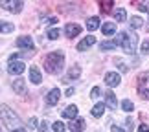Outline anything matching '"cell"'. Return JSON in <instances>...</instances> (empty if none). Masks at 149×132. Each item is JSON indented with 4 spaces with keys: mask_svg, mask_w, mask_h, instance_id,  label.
Listing matches in <instances>:
<instances>
[{
    "mask_svg": "<svg viewBox=\"0 0 149 132\" xmlns=\"http://www.w3.org/2000/svg\"><path fill=\"white\" fill-rule=\"evenodd\" d=\"M63 62H65V55L63 51H52L44 59V70L48 73H59L63 70Z\"/></svg>",
    "mask_w": 149,
    "mask_h": 132,
    "instance_id": "6da1fadb",
    "label": "cell"
},
{
    "mask_svg": "<svg viewBox=\"0 0 149 132\" xmlns=\"http://www.w3.org/2000/svg\"><path fill=\"white\" fill-rule=\"evenodd\" d=\"M116 44L122 46V50L125 51V53L133 55L134 51H136V46H138V37L131 35V33H127V31H122L116 37Z\"/></svg>",
    "mask_w": 149,
    "mask_h": 132,
    "instance_id": "7a4b0ae2",
    "label": "cell"
},
{
    "mask_svg": "<svg viewBox=\"0 0 149 132\" xmlns=\"http://www.w3.org/2000/svg\"><path fill=\"white\" fill-rule=\"evenodd\" d=\"M0 117L4 119V125L8 129H11V132L13 130H17V129H22L20 127V119H19V116H17V114L11 110L9 106H0Z\"/></svg>",
    "mask_w": 149,
    "mask_h": 132,
    "instance_id": "3957f363",
    "label": "cell"
},
{
    "mask_svg": "<svg viewBox=\"0 0 149 132\" xmlns=\"http://www.w3.org/2000/svg\"><path fill=\"white\" fill-rule=\"evenodd\" d=\"M138 94L144 97V99H149V73H142L138 79Z\"/></svg>",
    "mask_w": 149,
    "mask_h": 132,
    "instance_id": "277c9868",
    "label": "cell"
},
{
    "mask_svg": "<svg viewBox=\"0 0 149 132\" xmlns=\"http://www.w3.org/2000/svg\"><path fill=\"white\" fill-rule=\"evenodd\" d=\"M0 6H2V8H6L8 11H11V13H20L22 8H24V2H17V0H13V2L0 0Z\"/></svg>",
    "mask_w": 149,
    "mask_h": 132,
    "instance_id": "5b68a950",
    "label": "cell"
},
{
    "mask_svg": "<svg viewBox=\"0 0 149 132\" xmlns=\"http://www.w3.org/2000/svg\"><path fill=\"white\" fill-rule=\"evenodd\" d=\"M24 70H26V64L22 61H19V62H17V61H11L9 64H8V72L11 73V75H20Z\"/></svg>",
    "mask_w": 149,
    "mask_h": 132,
    "instance_id": "8992f818",
    "label": "cell"
},
{
    "mask_svg": "<svg viewBox=\"0 0 149 132\" xmlns=\"http://www.w3.org/2000/svg\"><path fill=\"white\" fill-rule=\"evenodd\" d=\"M59 97H61V90H59V88H52L48 94H46V105H48V106L57 105Z\"/></svg>",
    "mask_w": 149,
    "mask_h": 132,
    "instance_id": "52a82bcc",
    "label": "cell"
},
{
    "mask_svg": "<svg viewBox=\"0 0 149 132\" xmlns=\"http://www.w3.org/2000/svg\"><path fill=\"white\" fill-rule=\"evenodd\" d=\"M120 81H122V77H120L118 73H114V72H109L107 75H105V83H107V86H111V88L118 86Z\"/></svg>",
    "mask_w": 149,
    "mask_h": 132,
    "instance_id": "ba28073f",
    "label": "cell"
},
{
    "mask_svg": "<svg viewBox=\"0 0 149 132\" xmlns=\"http://www.w3.org/2000/svg\"><path fill=\"white\" fill-rule=\"evenodd\" d=\"M30 81L33 84H41L42 83V75H41V72H39L37 66H30Z\"/></svg>",
    "mask_w": 149,
    "mask_h": 132,
    "instance_id": "9c48e42d",
    "label": "cell"
},
{
    "mask_svg": "<svg viewBox=\"0 0 149 132\" xmlns=\"http://www.w3.org/2000/svg\"><path fill=\"white\" fill-rule=\"evenodd\" d=\"M65 33H66V37H77L79 33H81V26L79 24H66L65 26Z\"/></svg>",
    "mask_w": 149,
    "mask_h": 132,
    "instance_id": "30bf717a",
    "label": "cell"
},
{
    "mask_svg": "<svg viewBox=\"0 0 149 132\" xmlns=\"http://www.w3.org/2000/svg\"><path fill=\"white\" fill-rule=\"evenodd\" d=\"M17 46L26 48V50H33V39L31 37H19L17 39Z\"/></svg>",
    "mask_w": 149,
    "mask_h": 132,
    "instance_id": "8fae6325",
    "label": "cell"
},
{
    "mask_svg": "<svg viewBox=\"0 0 149 132\" xmlns=\"http://www.w3.org/2000/svg\"><path fill=\"white\" fill-rule=\"evenodd\" d=\"M105 105H107L109 108H112V110H116V108H118L116 95H114L112 92H107V94H105Z\"/></svg>",
    "mask_w": 149,
    "mask_h": 132,
    "instance_id": "7c38bea8",
    "label": "cell"
},
{
    "mask_svg": "<svg viewBox=\"0 0 149 132\" xmlns=\"http://www.w3.org/2000/svg\"><path fill=\"white\" fill-rule=\"evenodd\" d=\"M94 42H96V37H92V35H90V37H85L83 41L77 44V50H79V51H85L87 48H90Z\"/></svg>",
    "mask_w": 149,
    "mask_h": 132,
    "instance_id": "4fadbf2b",
    "label": "cell"
},
{
    "mask_svg": "<svg viewBox=\"0 0 149 132\" xmlns=\"http://www.w3.org/2000/svg\"><path fill=\"white\" fill-rule=\"evenodd\" d=\"M68 129H70L72 132H81L85 129V119L83 117H77L76 121H72L70 125H68Z\"/></svg>",
    "mask_w": 149,
    "mask_h": 132,
    "instance_id": "5bb4252c",
    "label": "cell"
},
{
    "mask_svg": "<svg viewBox=\"0 0 149 132\" xmlns=\"http://www.w3.org/2000/svg\"><path fill=\"white\" fill-rule=\"evenodd\" d=\"M63 117H66V119H76V117H77V106H76V105H70L66 110H63Z\"/></svg>",
    "mask_w": 149,
    "mask_h": 132,
    "instance_id": "9a60e30c",
    "label": "cell"
},
{
    "mask_svg": "<svg viewBox=\"0 0 149 132\" xmlns=\"http://www.w3.org/2000/svg\"><path fill=\"white\" fill-rule=\"evenodd\" d=\"M101 31H103V35H114L116 33V24L114 22H105V24L101 26Z\"/></svg>",
    "mask_w": 149,
    "mask_h": 132,
    "instance_id": "2e32d148",
    "label": "cell"
},
{
    "mask_svg": "<svg viewBox=\"0 0 149 132\" xmlns=\"http://www.w3.org/2000/svg\"><path fill=\"white\" fill-rule=\"evenodd\" d=\"M103 112H105V103H96L92 106V110H90V114H92L94 117H101Z\"/></svg>",
    "mask_w": 149,
    "mask_h": 132,
    "instance_id": "e0dca14e",
    "label": "cell"
},
{
    "mask_svg": "<svg viewBox=\"0 0 149 132\" xmlns=\"http://www.w3.org/2000/svg\"><path fill=\"white\" fill-rule=\"evenodd\" d=\"M79 73H81V68H79V66H72L70 72H68V75L65 77V83H70L72 79H77Z\"/></svg>",
    "mask_w": 149,
    "mask_h": 132,
    "instance_id": "ac0fdd59",
    "label": "cell"
},
{
    "mask_svg": "<svg viewBox=\"0 0 149 132\" xmlns=\"http://www.w3.org/2000/svg\"><path fill=\"white\" fill-rule=\"evenodd\" d=\"M13 90L17 92V94L20 95H26V84L22 79H17V81H13Z\"/></svg>",
    "mask_w": 149,
    "mask_h": 132,
    "instance_id": "d6986e66",
    "label": "cell"
},
{
    "mask_svg": "<svg viewBox=\"0 0 149 132\" xmlns=\"http://www.w3.org/2000/svg\"><path fill=\"white\" fill-rule=\"evenodd\" d=\"M98 28H100V19L98 17H92V19L87 20V30L88 31H96Z\"/></svg>",
    "mask_w": 149,
    "mask_h": 132,
    "instance_id": "ffe728a7",
    "label": "cell"
},
{
    "mask_svg": "<svg viewBox=\"0 0 149 132\" xmlns=\"http://www.w3.org/2000/svg\"><path fill=\"white\" fill-rule=\"evenodd\" d=\"M125 19H127V13H125L123 8H118L116 11H114V20L116 22H123Z\"/></svg>",
    "mask_w": 149,
    "mask_h": 132,
    "instance_id": "44dd1931",
    "label": "cell"
},
{
    "mask_svg": "<svg viewBox=\"0 0 149 132\" xmlns=\"http://www.w3.org/2000/svg\"><path fill=\"white\" fill-rule=\"evenodd\" d=\"M116 46H118L116 41H105V42L100 44V50H101V51H107V50H114Z\"/></svg>",
    "mask_w": 149,
    "mask_h": 132,
    "instance_id": "7402d4cb",
    "label": "cell"
},
{
    "mask_svg": "<svg viewBox=\"0 0 149 132\" xmlns=\"http://www.w3.org/2000/svg\"><path fill=\"white\" fill-rule=\"evenodd\" d=\"M13 30H15V26L11 24V22H2L0 20V31L2 33H11Z\"/></svg>",
    "mask_w": 149,
    "mask_h": 132,
    "instance_id": "603a6c76",
    "label": "cell"
},
{
    "mask_svg": "<svg viewBox=\"0 0 149 132\" xmlns=\"http://www.w3.org/2000/svg\"><path fill=\"white\" fill-rule=\"evenodd\" d=\"M122 108H123L125 112H133V110H134V105H133V101L123 99V101H122Z\"/></svg>",
    "mask_w": 149,
    "mask_h": 132,
    "instance_id": "cb8c5ba5",
    "label": "cell"
},
{
    "mask_svg": "<svg viewBox=\"0 0 149 132\" xmlns=\"http://www.w3.org/2000/svg\"><path fill=\"white\" fill-rule=\"evenodd\" d=\"M142 22L144 20H142L140 17H133V19H131V26H133L134 30H138V28H142Z\"/></svg>",
    "mask_w": 149,
    "mask_h": 132,
    "instance_id": "d4e9b609",
    "label": "cell"
},
{
    "mask_svg": "<svg viewBox=\"0 0 149 132\" xmlns=\"http://www.w3.org/2000/svg\"><path fill=\"white\" fill-rule=\"evenodd\" d=\"M59 35H61L59 30H50V31H48V39H50V41H55V39H59Z\"/></svg>",
    "mask_w": 149,
    "mask_h": 132,
    "instance_id": "484cf974",
    "label": "cell"
},
{
    "mask_svg": "<svg viewBox=\"0 0 149 132\" xmlns=\"http://www.w3.org/2000/svg\"><path fill=\"white\" fill-rule=\"evenodd\" d=\"M54 130H55V132H65L66 127L63 125V121H55V123H54Z\"/></svg>",
    "mask_w": 149,
    "mask_h": 132,
    "instance_id": "4316f807",
    "label": "cell"
},
{
    "mask_svg": "<svg viewBox=\"0 0 149 132\" xmlns=\"http://www.w3.org/2000/svg\"><path fill=\"white\" fill-rule=\"evenodd\" d=\"M136 8L140 11H147L149 13V2H136Z\"/></svg>",
    "mask_w": 149,
    "mask_h": 132,
    "instance_id": "83f0119b",
    "label": "cell"
},
{
    "mask_svg": "<svg viewBox=\"0 0 149 132\" xmlns=\"http://www.w3.org/2000/svg\"><path fill=\"white\" fill-rule=\"evenodd\" d=\"M39 132H48V121H42L39 125Z\"/></svg>",
    "mask_w": 149,
    "mask_h": 132,
    "instance_id": "f1b7e54d",
    "label": "cell"
},
{
    "mask_svg": "<svg viewBox=\"0 0 149 132\" xmlns=\"http://www.w3.org/2000/svg\"><path fill=\"white\" fill-rule=\"evenodd\" d=\"M142 53H149V41L142 42Z\"/></svg>",
    "mask_w": 149,
    "mask_h": 132,
    "instance_id": "f546056e",
    "label": "cell"
},
{
    "mask_svg": "<svg viewBox=\"0 0 149 132\" xmlns=\"http://www.w3.org/2000/svg\"><path fill=\"white\" fill-rule=\"evenodd\" d=\"M101 94V90H100V86H94L92 88V92H90V95H92V97H98Z\"/></svg>",
    "mask_w": 149,
    "mask_h": 132,
    "instance_id": "4dcf8cb0",
    "label": "cell"
},
{
    "mask_svg": "<svg viewBox=\"0 0 149 132\" xmlns=\"http://www.w3.org/2000/svg\"><path fill=\"white\" fill-rule=\"evenodd\" d=\"M28 125H30V129H35L37 127V119L35 117H30V119H28Z\"/></svg>",
    "mask_w": 149,
    "mask_h": 132,
    "instance_id": "1f68e13d",
    "label": "cell"
},
{
    "mask_svg": "<svg viewBox=\"0 0 149 132\" xmlns=\"http://www.w3.org/2000/svg\"><path fill=\"white\" fill-rule=\"evenodd\" d=\"M116 64H118V68H120V70H122V72H127V66H125L122 61H118V59H116Z\"/></svg>",
    "mask_w": 149,
    "mask_h": 132,
    "instance_id": "d6a6232c",
    "label": "cell"
},
{
    "mask_svg": "<svg viewBox=\"0 0 149 132\" xmlns=\"http://www.w3.org/2000/svg\"><path fill=\"white\" fill-rule=\"evenodd\" d=\"M111 130H112V132H125L123 129H120L118 125H112V127H111Z\"/></svg>",
    "mask_w": 149,
    "mask_h": 132,
    "instance_id": "836d02e7",
    "label": "cell"
},
{
    "mask_svg": "<svg viewBox=\"0 0 149 132\" xmlns=\"http://www.w3.org/2000/svg\"><path fill=\"white\" fill-rule=\"evenodd\" d=\"M101 6H103V11H107V9L112 6V2H101Z\"/></svg>",
    "mask_w": 149,
    "mask_h": 132,
    "instance_id": "e575fe53",
    "label": "cell"
},
{
    "mask_svg": "<svg viewBox=\"0 0 149 132\" xmlns=\"http://www.w3.org/2000/svg\"><path fill=\"white\" fill-rule=\"evenodd\" d=\"M138 132H149V127H147V125H140Z\"/></svg>",
    "mask_w": 149,
    "mask_h": 132,
    "instance_id": "d590c367",
    "label": "cell"
},
{
    "mask_svg": "<svg viewBox=\"0 0 149 132\" xmlns=\"http://www.w3.org/2000/svg\"><path fill=\"white\" fill-rule=\"evenodd\" d=\"M55 22H57L55 17H50V19H48V24H55Z\"/></svg>",
    "mask_w": 149,
    "mask_h": 132,
    "instance_id": "8d00e7d4",
    "label": "cell"
},
{
    "mask_svg": "<svg viewBox=\"0 0 149 132\" xmlns=\"http://www.w3.org/2000/svg\"><path fill=\"white\" fill-rule=\"evenodd\" d=\"M70 95H74V90L68 88V90H66V97H70Z\"/></svg>",
    "mask_w": 149,
    "mask_h": 132,
    "instance_id": "74e56055",
    "label": "cell"
},
{
    "mask_svg": "<svg viewBox=\"0 0 149 132\" xmlns=\"http://www.w3.org/2000/svg\"><path fill=\"white\" fill-rule=\"evenodd\" d=\"M13 132H26L24 129H17V130H13Z\"/></svg>",
    "mask_w": 149,
    "mask_h": 132,
    "instance_id": "f35d334b",
    "label": "cell"
},
{
    "mask_svg": "<svg viewBox=\"0 0 149 132\" xmlns=\"http://www.w3.org/2000/svg\"><path fill=\"white\" fill-rule=\"evenodd\" d=\"M0 132H2V129H0Z\"/></svg>",
    "mask_w": 149,
    "mask_h": 132,
    "instance_id": "ab89813d",
    "label": "cell"
}]
</instances>
